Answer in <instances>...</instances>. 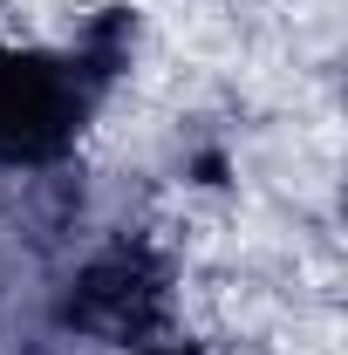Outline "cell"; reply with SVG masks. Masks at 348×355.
Masks as SVG:
<instances>
[{
	"label": "cell",
	"mask_w": 348,
	"mask_h": 355,
	"mask_svg": "<svg viewBox=\"0 0 348 355\" xmlns=\"http://www.w3.org/2000/svg\"><path fill=\"white\" fill-rule=\"evenodd\" d=\"M69 123V96L55 76H42L35 62H0V150L7 157H35L48 150Z\"/></svg>",
	"instance_id": "obj_1"
}]
</instances>
